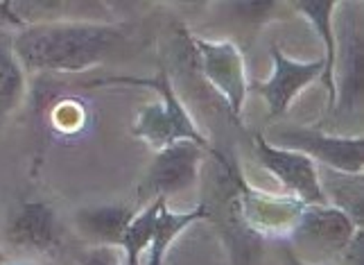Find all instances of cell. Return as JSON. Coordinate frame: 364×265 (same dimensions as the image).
<instances>
[{"label":"cell","instance_id":"cell-1","mask_svg":"<svg viewBox=\"0 0 364 265\" xmlns=\"http://www.w3.org/2000/svg\"><path fill=\"white\" fill-rule=\"evenodd\" d=\"M127 41L122 23L73 19L18 30L11 50L30 73H84L122 53Z\"/></svg>","mask_w":364,"mask_h":265},{"label":"cell","instance_id":"cell-2","mask_svg":"<svg viewBox=\"0 0 364 265\" xmlns=\"http://www.w3.org/2000/svg\"><path fill=\"white\" fill-rule=\"evenodd\" d=\"M105 84H134V86H147L154 88L159 93V100L152 105H145L132 125V134L141 138L147 145L156 150H163L172 143L191 141L202 150L213 155L210 141L206 134L197 128L191 111L186 109L181 98L174 93L172 82L168 78V71L161 68L154 78H127V75H116V78H107Z\"/></svg>","mask_w":364,"mask_h":265},{"label":"cell","instance_id":"cell-3","mask_svg":"<svg viewBox=\"0 0 364 265\" xmlns=\"http://www.w3.org/2000/svg\"><path fill=\"white\" fill-rule=\"evenodd\" d=\"M213 155L220 159L222 168L233 186V191H231L233 207L237 211V218L242 220L247 229L251 234H256L258 238H265V236L287 238L301 209L306 204H301L299 199L290 195H272L265 191H258V188H254L242 177L237 163L224 159V155H220L218 150H213Z\"/></svg>","mask_w":364,"mask_h":265},{"label":"cell","instance_id":"cell-4","mask_svg":"<svg viewBox=\"0 0 364 265\" xmlns=\"http://www.w3.org/2000/svg\"><path fill=\"white\" fill-rule=\"evenodd\" d=\"M358 224L333 204H310L299 213L287 234V247L306 263H326L340 256Z\"/></svg>","mask_w":364,"mask_h":265},{"label":"cell","instance_id":"cell-5","mask_svg":"<svg viewBox=\"0 0 364 265\" xmlns=\"http://www.w3.org/2000/svg\"><path fill=\"white\" fill-rule=\"evenodd\" d=\"M186 39L195 53L199 73L222 95L224 105L229 107L231 118L240 123L251 86L242 50L233 41H210L195 34H186Z\"/></svg>","mask_w":364,"mask_h":265},{"label":"cell","instance_id":"cell-6","mask_svg":"<svg viewBox=\"0 0 364 265\" xmlns=\"http://www.w3.org/2000/svg\"><path fill=\"white\" fill-rule=\"evenodd\" d=\"M267 143L276 147L294 150L323 168L342 175H362L364 141L362 136L326 134L317 128H279Z\"/></svg>","mask_w":364,"mask_h":265},{"label":"cell","instance_id":"cell-7","mask_svg":"<svg viewBox=\"0 0 364 265\" xmlns=\"http://www.w3.org/2000/svg\"><path fill=\"white\" fill-rule=\"evenodd\" d=\"M204 152L206 150L191 141H179L159 150L138 184V199H168L177 193L191 191L199 180Z\"/></svg>","mask_w":364,"mask_h":265},{"label":"cell","instance_id":"cell-8","mask_svg":"<svg viewBox=\"0 0 364 265\" xmlns=\"http://www.w3.org/2000/svg\"><path fill=\"white\" fill-rule=\"evenodd\" d=\"M256 155L258 161L269 170L287 195L299 199L301 204H328L321 191V175L315 161H310L306 155L294 152V150L276 147L267 143L262 134H256Z\"/></svg>","mask_w":364,"mask_h":265},{"label":"cell","instance_id":"cell-9","mask_svg":"<svg viewBox=\"0 0 364 265\" xmlns=\"http://www.w3.org/2000/svg\"><path fill=\"white\" fill-rule=\"evenodd\" d=\"M272 61H274V73L269 75V80L256 82L249 88L265 100L267 111L272 118H279L287 109L292 107L296 95L301 91L321 78L323 73V57L315 61H296L292 57L283 55V50L279 46H272Z\"/></svg>","mask_w":364,"mask_h":265},{"label":"cell","instance_id":"cell-10","mask_svg":"<svg viewBox=\"0 0 364 265\" xmlns=\"http://www.w3.org/2000/svg\"><path fill=\"white\" fill-rule=\"evenodd\" d=\"M57 211L48 202H25L9 218L7 241L11 247L34 254H50L59 245Z\"/></svg>","mask_w":364,"mask_h":265},{"label":"cell","instance_id":"cell-11","mask_svg":"<svg viewBox=\"0 0 364 265\" xmlns=\"http://www.w3.org/2000/svg\"><path fill=\"white\" fill-rule=\"evenodd\" d=\"M292 7L312 25V30L323 43L326 57L321 82L326 86V93H328V109L333 111L337 105V36L333 16L340 3L337 0H294Z\"/></svg>","mask_w":364,"mask_h":265},{"label":"cell","instance_id":"cell-12","mask_svg":"<svg viewBox=\"0 0 364 265\" xmlns=\"http://www.w3.org/2000/svg\"><path fill=\"white\" fill-rule=\"evenodd\" d=\"M136 213L124 204L84 207L75 213L77 232L95 247H120L122 234Z\"/></svg>","mask_w":364,"mask_h":265},{"label":"cell","instance_id":"cell-13","mask_svg":"<svg viewBox=\"0 0 364 265\" xmlns=\"http://www.w3.org/2000/svg\"><path fill=\"white\" fill-rule=\"evenodd\" d=\"M210 218V207L199 204L191 211H172L168 207V199H163L159 209L156 224H154V236L147 249V265H166V256L174 241L199 220Z\"/></svg>","mask_w":364,"mask_h":265},{"label":"cell","instance_id":"cell-14","mask_svg":"<svg viewBox=\"0 0 364 265\" xmlns=\"http://www.w3.org/2000/svg\"><path fill=\"white\" fill-rule=\"evenodd\" d=\"M344 75L342 84H337L335 109H350L360 105L362 95V34L360 25L353 23L344 41Z\"/></svg>","mask_w":364,"mask_h":265},{"label":"cell","instance_id":"cell-15","mask_svg":"<svg viewBox=\"0 0 364 265\" xmlns=\"http://www.w3.org/2000/svg\"><path fill=\"white\" fill-rule=\"evenodd\" d=\"M161 204H163V199L149 202V204L143 211H138L132 218V222L127 224V229H124L122 241H120L124 265H143V254H145V249H149V243H152Z\"/></svg>","mask_w":364,"mask_h":265},{"label":"cell","instance_id":"cell-16","mask_svg":"<svg viewBox=\"0 0 364 265\" xmlns=\"http://www.w3.org/2000/svg\"><path fill=\"white\" fill-rule=\"evenodd\" d=\"M328 180H321V191L326 195V202L353 220L358 227H362V175H342V172H328Z\"/></svg>","mask_w":364,"mask_h":265},{"label":"cell","instance_id":"cell-17","mask_svg":"<svg viewBox=\"0 0 364 265\" xmlns=\"http://www.w3.org/2000/svg\"><path fill=\"white\" fill-rule=\"evenodd\" d=\"M25 95V68L14 50L0 46V118L9 116Z\"/></svg>","mask_w":364,"mask_h":265},{"label":"cell","instance_id":"cell-18","mask_svg":"<svg viewBox=\"0 0 364 265\" xmlns=\"http://www.w3.org/2000/svg\"><path fill=\"white\" fill-rule=\"evenodd\" d=\"M77 265H124L114 247H93L77 256Z\"/></svg>","mask_w":364,"mask_h":265},{"label":"cell","instance_id":"cell-19","mask_svg":"<svg viewBox=\"0 0 364 265\" xmlns=\"http://www.w3.org/2000/svg\"><path fill=\"white\" fill-rule=\"evenodd\" d=\"M340 256L344 259L346 265H364V229L362 227H358L355 234L350 236L348 245L344 247Z\"/></svg>","mask_w":364,"mask_h":265},{"label":"cell","instance_id":"cell-20","mask_svg":"<svg viewBox=\"0 0 364 265\" xmlns=\"http://www.w3.org/2000/svg\"><path fill=\"white\" fill-rule=\"evenodd\" d=\"M281 263L283 265H328V263H306V261H301L290 247L281 249Z\"/></svg>","mask_w":364,"mask_h":265},{"label":"cell","instance_id":"cell-21","mask_svg":"<svg viewBox=\"0 0 364 265\" xmlns=\"http://www.w3.org/2000/svg\"><path fill=\"white\" fill-rule=\"evenodd\" d=\"M0 265H5V251L0 249Z\"/></svg>","mask_w":364,"mask_h":265},{"label":"cell","instance_id":"cell-22","mask_svg":"<svg viewBox=\"0 0 364 265\" xmlns=\"http://www.w3.org/2000/svg\"><path fill=\"white\" fill-rule=\"evenodd\" d=\"M14 265H36V263H14Z\"/></svg>","mask_w":364,"mask_h":265}]
</instances>
